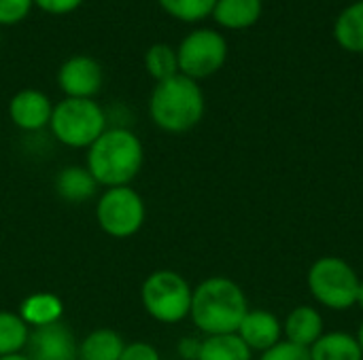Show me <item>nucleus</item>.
I'll use <instances>...</instances> for the list:
<instances>
[{
  "mask_svg": "<svg viewBox=\"0 0 363 360\" xmlns=\"http://www.w3.org/2000/svg\"><path fill=\"white\" fill-rule=\"evenodd\" d=\"M247 312L249 299L245 291L225 276L206 278L194 289L189 318L206 337L236 333Z\"/></svg>",
  "mask_w": 363,
  "mask_h": 360,
  "instance_id": "nucleus-1",
  "label": "nucleus"
},
{
  "mask_svg": "<svg viewBox=\"0 0 363 360\" xmlns=\"http://www.w3.org/2000/svg\"><path fill=\"white\" fill-rule=\"evenodd\" d=\"M145 151L138 136L125 127L104 129V134L87 149V170L98 185L125 187L143 168Z\"/></svg>",
  "mask_w": 363,
  "mask_h": 360,
  "instance_id": "nucleus-2",
  "label": "nucleus"
},
{
  "mask_svg": "<svg viewBox=\"0 0 363 360\" xmlns=\"http://www.w3.org/2000/svg\"><path fill=\"white\" fill-rule=\"evenodd\" d=\"M204 93L198 81L177 74L155 83L149 98V115L153 123L168 134H185L204 117Z\"/></svg>",
  "mask_w": 363,
  "mask_h": 360,
  "instance_id": "nucleus-3",
  "label": "nucleus"
},
{
  "mask_svg": "<svg viewBox=\"0 0 363 360\" xmlns=\"http://www.w3.org/2000/svg\"><path fill=\"white\" fill-rule=\"evenodd\" d=\"M362 278L342 257H319L306 272L311 297L334 312H345L355 306Z\"/></svg>",
  "mask_w": 363,
  "mask_h": 360,
  "instance_id": "nucleus-4",
  "label": "nucleus"
},
{
  "mask_svg": "<svg viewBox=\"0 0 363 360\" xmlns=\"http://www.w3.org/2000/svg\"><path fill=\"white\" fill-rule=\"evenodd\" d=\"M51 132L70 149H89L106 129V115L96 100L64 98L53 106Z\"/></svg>",
  "mask_w": 363,
  "mask_h": 360,
  "instance_id": "nucleus-5",
  "label": "nucleus"
},
{
  "mask_svg": "<svg viewBox=\"0 0 363 360\" xmlns=\"http://www.w3.org/2000/svg\"><path fill=\"white\" fill-rule=\"evenodd\" d=\"M191 295L194 289L189 282L172 269L153 272L140 289V299L147 314L164 325H177L189 316Z\"/></svg>",
  "mask_w": 363,
  "mask_h": 360,
  "instance_id": "nucleus-6",
  "label": "nucleus"
},
{
  "mask_svg": "<svg viewBox=\"0 0 363 360\" xmlns=\"http://www.w3.org/2000/svg\"><path fill=\"white\" fill-rule=\"evenodd\" d=\"M145 202L130 187H111L96 204V219L100 229L117 240L132 238L145 223Z\"/></svg>",
  "mask_w": 363,
  "mask_h": 360,
  "instance_id": "nucleus-7",
  "label": "nucleus"
},
{
  "mask_svg": "<svg viewBox=\"0 0 363 360\" xmlns=\"http://www.w3.org/2000/svg\"><path fill=\"white\" fill-rule=\"evenodd\" d=\"M179 72L200 81L219 72L228 59V40L213 28L191 30L177 49Z\"/></svg>",
  "mask_w": 363,
  "mask_h": 360,
  "instance_id": "nucleus-8",
  "label": "nucleus"
},
{
  "mask_svg": "<svg viewBox=\"0 0 363 360\" xmlns=\"http://www.w3.org/2000/svg\"><path fill=\"white\" fill-rule=\"evenodd\" d=\"M23 350L28 360H79L74 333L62 320L30 329Z\"/></svg>",
  "mask_w": 363,
  "mask_h": 360,
  "instance_id": "nucleus-9",
  "label": "nucleus"
},
{
  "mask_svg": "<svg viewBox=\"0 0 363 360\" xmlns=\"http://www.w3.org/2000/svg\"><path fill=\"white\" fill-rule=\"evenodd\" d=\"M102 66L89 55H72L57 70V85L66 98L94 100L102 89Z\"/></svg>",
  "mask_w": 363,
  "mask_h": 360,
  "instance_id": "nucleus-10",
  "label": "nucleus"
},
{
  "mask_svg": "<svg viewBox=\"0 0 363 360\" xmlns=\"http://www.w3.org/2000/svg\"><path fill=\"white\" fill-rule=\"evenodd\" d=\"M51 112V100L38 89H21L9 102V117L23 132H38L47 127Z\"/></svg>",
  "mask_w": 363,
  "mask_h": 360,
  "instance_id": "nucleus-11",
  "label": "nucleus"
},
{
  "mask_svg": "<svg viewBox=\"0 0 363 360\" xmlns=\"http://www.w3.org/2000/svg\"><path fill=\"white\" fill-rule=\"evenodd\" d=\"M236 333L251 352H266L283 342V323L268 310H249Z\"/></svg>",
  "mask_w": 363,
  "mask_h": 360,
  "instance_id": "nucleus-12",
  "label": "nucleus"
},
{
  "mask_svg": "<svg viewBox=\"0 0 363 360\" xmlns=\"http://www.w3.org/2000/svg\"><path fill=\"white\" fill-rule=\"evenodd\" d=\"M323 333V316L315 306H298L283 320V339L306 350Z\"/></svg>",
  "mask_w": 363,
  "mask_h": 360,
  "instance_id": "nucleus-13",
  "label": "nucleus"
},
{
  "mask_svg": "<svg viewBox=\"0 0 363 360\" xmlns=\"http://www.w3.org/2000/svg\"><path fill=\"white\" fill-rule=\"evenodd\" d=\"M264 13V0H217L213 19L228 30H247L259 21Z\"/></svg>",
  "mask_w": 363,
  "mask_h": 360,
  "instance_id": "nucleus-14",
  "label": "nucleus"
},
{
  "mask_svg": "<svg viewBox=\"0 0 363 360\" xmlns=\"http://www.w3.org/2000/svg\"><path fill=\"white\" fill-rule=\"evenodd\" d=\"M98 187L100 185L89 174V170L81 168V166H68V168L60 170V174L55 178V191L68 204H83V202L91 199L96 195Z\"/></svg>",
  "mask_w": 363,
  "mask_h": 360,
  "instance_id": "nucleus-15",
  "label": "nucleus"
},
{
  "mask_svg": "<svg viewBox=\"0 0 363 360\" xmlns=\"http://www.w3.org/2000/svg\"><path fill=\"white\" fill-rule=\"evenodd\" d=\"M311 360H363V352L355 335L347 331L323 333L311 348Z\"/></svg>",
  "mask_w": 363,
  "mask_h": 360,
  "instance_id": "nucleus-16",
  "label": "nucleus"
},
{
  "mask_svg": "<svg viewBox=\"0 0 363 360\" xmlns=\"http://www.w3.org/2000/svg\"><path fill=\"white\" fill-rule=\"evenodd\" d=\"M336 42L349 53H363V0H355L340 11L334 23Z\"/></svg>",
  "mask_w": 363,
  "mask_h": 360,
  "instance_id": "nucleus-17",
  "label": "nucleus"
},
{
  "mask_svg": "<svg viewBox=\"0 0 363 360\" xmlns=\"http://www.w3.org/2000/svg\"><path fill=\"white\" fill-rule=\"evenodd\" d=\"M62 312L64 306L60 301V297H55L53 293H34L30 297H26L19 306V316L28 327H43V325H51L62 320Z\"/></svg>",
  "mask_w": 363,
  "mask_h": 360,
  "instance_id": "nucleus-18",
  "label": "nucleus"
},
{
  "mask_svg": "<svg viewBox=\"0 0 363 360\" xmlns=\"http://www.w3.org/2000/svg\"><path fill=\"white\" fill-rule=\"evenodd\" d=\"M125 344L113 329H96L79 344V360H119Z\"/></svg>",
  "mask_w": 363,
  "mask_h": 360,
  "instance_id": "nucleus-19",
  "label": "nucleus"
},
{
  "mask_svg": "<svg viewBox=\"0 0 363 360\" xmlns=\"http://www.w3.org/2000/svg\"><path fill=\"white\" fill-rule=\"evenodd\" d=\"M251 348L238 337V333L208 335L202 339L198 360H251Z\"/></svg>",
  "mask_w": 363,
  "mask_h": 360,
  "instance_id": "nucleus-20",
  "label": "nucleus"
},
{
  "mask_svg": "<svg viewBox=\"0 0 363 360\" xmlns=\"http://www.w3.org/2000/svg\"><path fill=\"white\" fill-rule=\"evenodd\" d=\"M30 327L17 312H0V356L19 354L28 344Z\"/></svg>",
  "mask_w": 363,
  "mask_h": 360,
  "instance_id": "nucleus-21",
  "label": "nucleus"
},
{
  "mask_svg": "<svg viewBox=\"0 0 363 360\" xmlns=\"http://www.w3.org/2000/svg\"><path fill=\"white\" fill-rule=\"evenodd\" d=\"M145 68L155 83H162L166 79H172L179 74V57L177 49H172L166 42H155L145 53Z\"/></svg>",
  "mask_w": 363,
  "mask_h": 360,
  "instance_id": "nucleus-22",
  "label": "nucleus"
},
{
  "mask_svg": "<svg viewBox=\"0 0 363 360\" xmlns=\"http://www.w3.org/2000/svg\"><path fill=\"white\" fill-rule=\"evenodd\" d=\"M217 0H157V4L174 19L196 23L213 15Z\"/></svg>",
  "mask_w": 363,
  "mask_h": 360,
  "instance_id": "nucleus-23",
  "label": "nucleus"
},
{
  "mask_svg": "<svg viewBox=\"0 0 363 360\" xmlns=\"http://www.w3.org/2000/svg\"><path fill=\"white\" fill-rule=\"evenodd\" d=\"M34 6V0H0V25L23 21Z\"/></svg>",
  "mask_w": 363,
  "mask_h": 360,
  "instance_id": "nucleus-24",
  "label": "nucleus"
},
{
  "mask_svg": "<svg viewBox=\"0 0 363 360\" xmlns=\"http://www.w3.org/2000/svg\"><path fill=\"white\" fill-rule=\"evenodd\" d=\"M259 360H311V352L306 348H300L289 342H279L270 350L262 352Z\"/></svg>",
  "mask_w": 363,
  "mask_h": 360,
  "instance_id": "nucleus-25",
  "label": "nucleus"
},
{
  "mask_svg": "<svg viewBox=\"0 0 363 360\" xmlns=\"http://www.w3.org/2000/svg\"><path fill=\"white\" fill-rule=\"evenodd\" d=\"M85 0H34V6H38L43 13L49 15H68L77 11Z\"/></svg>",
  "mask_w": 363,
  "mask_h": 360,
  "instance_id": "nucleus-26",
  "label": "nucleus"
},
{
  "mask_svg": "<svg viewBox=\"0 0 363 360\" xmlns=\"http://www.w3.org/2000/svg\"><path fill=\"white\" fill-rule=\"evenodd\" d=\"M119 360H160V352L147 342H134L123 348Z\"/></svg>",
  "mask_w": 363,
  "mask_h": 360,
  "instance_id": "nucleus-27",
  "label": "nucleus"
},
{
  "mask_svg": "<svg viewBox=\"0 0 363 360\" xmlns=\"http://www.w3.org/2000/svg\"><path fill=\"white\" fill-rule=\"evenodd\" d=\"M200 346H202V339H196V337H183L179 342V356L183 360H198L200 356Z\"/></svg>",
  "mask_w": 363,
  "mask_h": 360,
  "instance_id": "nucleus-28",
  "label": "nucleus"
},
{
  "mask_svg": "<svg viewBox=\"0 0 363 360\" xmlns=\"http://www.w3.org/2000/svg\"><path fill=\"white\" fill-rule=\"evenodd\" d=\"M355 306L363 312V280L359 282V289H357V301H355Z\"/></svg>",
  "mask_w": 363,
  "mask_h": 360,
  "instance_id": "nucleus-29",
  "label": "nucleus"
},
{
  "mask_svg": "<svg viewBox=\"0 0 363 360\" xmlns=\"http://www.w3.org/2000/svg\"><path fill=\"white\" fill-rule=\"evenodd\" d=\"M0 360H28L26 354H11V356H0Z\"/></svg>",
  "mask_w": 363,
  "mask_h": 360,
  "instance_id": "nucleus-30",
  "label": "nucleus"
},
{
  "mask_svg": "<svg viewBox=\"0 0 363 360\" xmlns=\"http://www.w3.org/2000/svg\"><path fill=\"white\" fill-rule=\"evenodd\" d=\"M355 337H357V342H359V346H362V352H363V323L359 325V331H357V335H355Z\"/></svg>",
  "mask_w": 363,
  "mask_h": 360,
  "instance_id": "nucleus-31",
  "label": "nucleus"
}]
</instances>
